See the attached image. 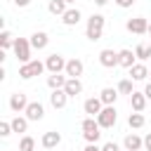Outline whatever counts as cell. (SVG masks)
Returning a JSON list of instances; mask_svg holds the SVG:
<instances>
[{
    "instance_id": "1",
    "label": "cell",
    "mask_w": 151,
    "mask_h": 151,
    "mask_svg": "<svg viewBox=\"0 0 151 151\" xmlns=\"http://www.w3.org/2000/svg\"><path fill=\"white\" fill-rule=\"evenodd\" d=\"M104 24H106V19L101 17V14H92L90 19H87V26H85V38L87 40H99L101 38V33H104Z\"/></svg>"
},
{
    "instance_id": "2",
    "label": "cell",
    "mask_w": 151,
    "mask_h": 151,
    "mask_svg": "<svg viewBox=\"0 0 151 151\" xmlns=\"http://www.w3.org/2000/svg\"><path fill=\"white\" fill-rule=\"evenodd\" d=\"M80 130H83V137H85V142L87 144H97V139L101 137V127H99V123H97V118H85L83 123H80Z\"/></svg>"
},
{
    "instance_id": "3",
    "label": "cell",
    "mask_w": 151,
    "mask_h": 151,
    "mask_svg": "<svg viewBox=\"0 0 151 151\" xmlns=\"http://www.w3.org/2000/svg\"><path fill=\"white\" fill-rule=\"evenodd\" d=\"M12 50H14V54H17V59H19L21 64L33 61V59H31V40H26V38H17Z\"/></svg>"
},
{
    "instance_id": "4",
    "label": "cell",
    "mask_w": 151,
    "mask_h": 151,
    "mask_svg": "<svg viewBox=\"0 0 151 151\" xmlns=\"http://www.w3.org/2000/svg\"><path fill=\"white\" fill-rule=\"evenodd\" d=\"M42 71H45V64H42V61H38V59H33V61H28V64H21V66H19V78L28 80V78H33V76H40Z\"/></svg>"
},
{
    "instance_id": "5",
    "label": "cell",
    "mask_w": 151,
    "mask_h": 151,
    "mask_svg": "<svg viewBox=\"0 0 151 151\" xmlns=\"http://www.w3.org/2000/svg\"><path fill=\"white\" fill-rule=\"evenodd\" d=\"M116 120H118V113H116V109H113V106H104V109H101V113L97 116V123H99V127H104V130L113 127V125H116Z\"/></svg>"
},
{
    "instance_id": "6",
    "label": "cell",
    "mask_w": 151,
    "mask_h": 151,
    "mask_svg": "<svg viewBox=\"0 0 151 151\" xmlns=\"http://www.w3.org/2000/svg\"><path fill=\"white\" fill-rule=\"evenodd\" d=\"M125 28L130 33H134V35H144V33H149V21L144 17H134V19H127Z\"/></svg>"
},
{
    "instance_id": "7",
    "label": "cell",
    "mask_w": 151,
    "mask_h": 151,
    "mask_svg": "<svg viewBox=\"0 0 151 151\" xmlns=\"http://www.w3.org/2000/svg\"><path fill=\"white\" fill-rule=\"evenodd\" d=\"M45 68H47L50 73H61V71H66V59L54 52V54H50V57L45 59Z\"/></svg>"
},
{
    "instance_id": "8",
    "label": "cell",
    "mask_w": 151,
    "mask_h": 151,
    "mask_svg": "<svg viewBox=\"0 0 151 151\" xmlns=\"http://www.w3.org/2000/svg\"><path fill=\"white\" fill-rule=\"evenodd\" d=\"M28 104H31V101H28V97H26L24 92H14V94L9 97V109H12L14 113H24Z\"/></svg>"
},
{
    "instance_id": "9",
    "label": "cell",
    "mask_w": 151,
    "mask_h": 151,
    "mask_svg": "<svg viewBox=\"0 0 151 151\" xmlns=\"http://www.w3.org/2000/svg\"><path fill=\"white\" fill-rule=\"evenodd\" d=\"M83 109H85V113H90V118H97V116L101 113L104 104H101V99H99V97H90V99H85Z\"/></svg>"
},
{
    "instance_id": "10",
    "label": "cell",
    "mask_w": 151,
    "mask_h": 151,
    "mask_svg": "<svg viewBox=\"0 0 151 151\" xmlns=\"http://www.w3.org/2000/svg\"><path fill=\"white\" fill-rule=\"evenodd\" d=\"M24 113H26L28 120H35V123H38V120H42V116H45V106H42L40 101H31Z\"/></svg>"
},
{
    "instance_id": "11",
    "label": "cell",
    "mask_w": 151,
    "mask_h": 151,
    "mask_svg": "<svg viewBox=\"0 0 151 151\" xmlns=\"http://www.w3.org/2000/svg\"><path fill=\"white\" fill-rule=\"evenodd\" d=\"M99 64H101L104 68L118 66V52H113V50H101V52H99Z\"/></svg>"
},
{
    "instance_id": "12",
    "label": "cell",
    "mask_w": 151,
    "mask_h": 151,
    "mask_svg": "<svg viewBox=\"0 0 151 151\" xmlns=\"http://www.w3.org/2000/svg\"><path fill=\"white\" fill-rule=\"evenodd\" d=\"M83 71H85V64H83L80 59H68V61H66V71H64V73H66L68 78H80Z\"/></svg>"
},
{
    "instance_id": "13",
    "label": "cell",
    "mask_w": 151,
    "mask_h": 151,
    "mask_svg": "<svg viewBox=\"0 0 151 151\" xmlns=\"http://www.w3.org/2000/svg\"><path fill=\"white\" fill-rule=\"evenodd\" d=\"M40 144H42L45 149H57V146L61 144V134H59L57 130H50V132H45V134H42Z\"/></svg>"
},
{
    "instance_id": "14",
    "label": "cell",
    "mask_w": 151,
    "mask_h": 151,
    "mask_svg": "<svg viewBox=\"0 0 151 151\" xmlns=\"http://www.w3.org/2000/svg\"><path fill=\"white\" fill-rule=\"evenodd\" d=\"M47 42H50V35H47L45 31H35V33L31 35V47H33V50H45Z\"/></svg>"
},
{
    "instance_id": "15",
    "label": "cell",
    "mask_w": 151,
    "mask_h": 151,
    "mask_svg": "<svg viewBox=\"0 0 151 151\" xmlns=\"http://www.w3.org/2000/svg\"><path fill=\"white\" fill-rule=\"evenodd\" d=\"M134 59H137V57H134L132 50H120V52H118V66H123V68H127V71L134 66Z\"/></svg>"
},
{
    "instance_id": "16",
    "label": "cell",
    "mask_w": 151,
    "mask_h": 151,
    "mask_svg": "<svg viewBox=\"0 0 151 151\" xmlns=\"http://www.w3.org/2000/svg\"><path fill=\"white\" fill-rule=\"evenodd\" d=\"M50 104H52L54 109H64V106L68 104V94H66L64 90H52V94H50Z\"/></svg>"
},
{
    "instance_id": "17",
    "label": "cell",
    "mask_w": 151,
    "mask_h": 151,
    "mask_svg": "<svg viewBox=\"0 0 151 151\" xmlns=\"http://www.w3.org/2000/svg\"><path fill=\"white\" fill-rule=\"evenodd\" d=\"M66 80H68V76H61V73H50V76H47V87H50V90H64Z\"/></svg>"
},
{
    "instance_id": "18",
    "label": "cell",
    "mask_w": 151,
    "mask_h": 151,
    "mask_svg": "<svg viewBox=\"0 0 151 151\" xmlns=\"http://www.w3.org/2000/svg\"><path fill=\"white\" fill-rule=\"evenodd\" d=\"M64 92H66L68 97H78V94L83 92V83H80V78H68L66 85H64Z\"/></svg>"
},
{
    "instance_id": "19",
    "label": "cell",
    "mask_w": 151,
    "mask_h": 151,
    "mask_svg": "<svg viewBox=\"0 0 151 151\" xmlns=\"http://www.w3.org/2000/svg\"><path fill=\"white\" fill-rule=\"evenodd\" d=\"M123 144H125V151H139V149L144 146V139L132 132V134H127V137L123 139Z\"/></svg>"
},
{
    "instance_id": "20",
    "label": "cell",
    "mask_w": 151,
    "mask_h": 151,
    "mask_svg": "<svg viewBox=\"0 0 151 151\" xmlns=\"http://www.w3.org/2000/svg\"><path fill=\"white\" fill-rule=\"evenodd\" d=\"M99 99H101L104 106H113L116 99H118V90H113V87H104V90L99 92Z\"/></svg>"
},
{
    "instance_id": "21",
    "label": "cell",
    "mask_w": 151,
    "mask_h": 151,
    "mask_svg": "<svg viewBox=\"0 0 151 151\" xmlns=\"http://www.w3.org/2000/svg\"><path fill=\"white\" fill-rule=\"evenodd\" d=\"M130 106H132L137 113H142L144 106H146V94H144V92H132V94H130Z\"/></svg>"
},
{
    "instance_id": "22",
    "label": "cell",
    "mask_w": 151,
    "mask_h": 151,
    "mask_svg": "<svg viewBox=\"0 0 151 151\" xmlns=\"http://www.w3.org/2000/svg\"><path fill=\"white\" fill-rule=\"evenodd\" d=\"M80 17H83V14H80V9H78V7H68V9H66V14L61 17V21H64L66 26H76V24L80 21Z\"/></svg>"
},
{
    "instance_id": "23",
    "label": "cell",
    "mask_w": 151,
    "mask_h": 151,
    "mask_svg": "<svg viewBox=\"0 0 151 151\" xmlns=\"http://www.w3.org/2000/svg\"><path fill=\"white\" fill-rule=\"evenodd\" d=\"M66 5H68L66 0H50V5H47V9H50L52 14H57V17H64V14H66V9H68Z\"/></svg>"
},
{
    "instance_id": "24",
    "label": "cell",
    "mask_w": 151,
    "mask_h": 151,
    "mask_svg": "<svg viewBox=\"0 0 151 151\" xmlns=\"http://www.w3.org/2000/svg\"><path fill=\"white\" fill-rule=\"evenodd\" d=\"M130 78H132V80H144V78H149V68H146L144 64H134V66L130 68Z\"/></svg>"
},
{
    "instance_id": "25",
    "label": "cell",
    "mask_w": 151,
    "mask_h": 151,
    "mask_svg": "<svg viewBox=\"0 0 151 151\" xmlns=\"http://www.w3.org/2000/svg\"><path fill=\"white\" fill-rule=\"evenodd\" d=\"M14 40H17V38H14L9 31H2V33H0V47H2V52H7L9 47H14Z\"/></svg>"
},
{
    "instance_id": "26",
    "label": "cell",
    "mask_w": 151,
    "mask_h": 151,
    "mask_svg": "<svg viewBox=\"0 0 151 151\" xmlns=\"http://www.w3.org/2000/svg\"><path fill=\"white\" fill-rule=\"evenodd\" d=\"M9 123H12V130H14V132H21V134H24V132L28 130V118H21V116H17V118H12Z\"/></svg>"
},
{
    "instance_id": "27",
    "label": "cell",
    "mask_w": 151,
    "mask_h": 151,
    "mask_svg": "<svg viewBox=\"0 0 151 151\" xmlns=\"http://www.w3.org/2000/svg\"><path fill=\"white\" fill-rule=\"evenodd\" d=\"M144 123H146V118H144L142 113H137V111L127 116V125H130V127H134V130H137V127H144Z\"/></svg>"
},
{
    "instance_id": "28",
    "label": "cell",
    "mask_w": 151,
    "mask_h": 151,
    "mask_svg": "<svg viewBox=\"0 0 151 151\" xmlns=\"http://www.w3.org/2000/svg\"><path fill=\"white\" fill-rule=\"evenodd\" d=\"M33 149H35V139L31 134H24L19 139V151H33Z\"/></svg>"
},
{
    "instance_id": "29",
    "label": "cell",
    "mask_w": 151,
    "mask_h": 151,
    "mask_svg": "<svg viewBox=\"0 0 151 151\" xmlns=\"http://www.w3.org/2000/svg\"><path fill=\"white\" fill-rule=\"evenodd\" d=\"M134 57L142 59V61L149 59V57H151V47H149V45H137V47H134Z\"/></svg>"
},
{
    "instance_id": "30",
    "label": "cell",
    "mask_w": 151,
    "mask_h": 151,
    "mask_svg": "<svg viewBox=\"0 0 151 151\" xmlns=\"http://www.w3.org/2000/svg\"><path fill=\"white\" fill-rule=\"evenodd\" d=\"M116 90H118L120 94H132V92H134V90H132V80H127V78H123Z\"/></svg>"
},
{
    "instance_id": "31",
    "label": "cell",
    "mask_w": 151,
    "mask_h": 151,
    "mask_svg": "<svg viewBox=\"0 0 151 151\" xmlns=\"http://www.w3.org/2000/svg\"><path fill=\"white\" fill-rule=\"evenodd\" d=\"M14 130H12V123H7V120H2L0 123V137H9Z\"/></svg>"
},
{
    "instance_id": "32",
    "label": "cell",
    "mask_w": 151,
    "mask_h": 151,
    "mask_svg": "<svg viewBox=\"0 0 151 151\" xmlns=\"http://www.w3.org/2000/svg\"><path fill=\"white\" fill-rule=\"evenodd\" d=\"M101 151H120V149H118V144H116V142H106V144L101 146Z\"/></svg>"
},
{
    "instance_id": "33",
    "label": "cell",
    "mask_w": 151,
    "mask_h": 151,
    "mask_svg": "<svg viewBox=\"0 0 151 151\" xmlns=\"http://www.w3.org/2000/svg\"><path fill=\"white\" fill-rule=\"evenodd\" d=\"M116 5H118V7H123V9H127V7H132V5H134V0H116Z\"/></svg>"
},
{
    "instance_id": "34",
    "label": "cell",
    "mask_w": 151,
    "mask_h": 151,
    "mask_svg": "<svg viewBox=\"0 0 151 151\" xmlns=\"http://www.w3.org/2000/svg\"><path fill=\"white\" fill-rule=\"evenodd\" d=\"M144 149H146V151H151V132L144 137Z\"/></svg>"
},
{
    "instance_id": "35",
    "label": "cell",
    "mask_w": 151,
    "mask_h": 151,
    "mask_svg": "<svg viewBox=\"0 0 151 151\" xmlns=\"http://www.w3.org/2000/svg\"><path fill=\"white\" fill-rule=\"evenodd\" d=\"M14 5H17V7H28L31 0H14Z\"/></svg>"
},
{
    "instance_id": "36",
    "label": "cell",
    "mask_w": 151,
    "mask_h": 151,
    "mask_svg": "<svg viewBox=\"0 0 151 151\" xmlns=\"http://www.w3.org/2000/svg\"><path fill=\"white\" fill-rule=\"evenodd\" d=\"M85 151H101V149H99L97 144H87V146H85Z\"/></svg>"
},
{
    "instance_id": "37",
    "label": "cell",
    "mask_w": 151,
    "mask_h": 151,
    "mask_svg": "<svg viewBox=\"0 0 151 151\" xmlns=\"http://www.w3.org/2000/svg\"><path fill=\"white\" fill-rule=\"evenodd\" d=\"M144 94H146V99H151V83L146 85V90H144Z\"/></svg>"
},
{
    "instance_id": "38",
    "label": "cell",
    "mask_w": 151,
    "mask_h": 151,
    "mask_svg": "<svg viewBox=\"0 0 151 151\" xmlns=\"http://www.w3.org/2000/svg\"><path fill=\"white\" fill-rule=\"evenodd\" d=\"M106 2H109V0H94V5H97V7H104Z\"/></svg>"
},
{
    "instance_id": "39",
    "label": "cell",
    "mask_w": 151,
    "mask_h": 151,
    "mask_svg": "<svg viewBox=\"0 0 151 151\" xmlns=\"http://www.w3.org/2000/svg\"><path fill=\"white\" fill-rule=\"evenodd\" d=\"M149 33H151V24H149Z\"/></svg>"
},
{
    "instance_id": "40",
    "label": "cell",
    "mask_w": 151,
    "mask_h": 151,
    "mask_svg": "<svg viewBox=\"0 0 151 151\" xmlns=\"http://www.w3.org/2000/svg\"><path fill=\"white\" fill-rule=\"evenodd\" d=\"M66 2H76V0H66Z\"/></svg>"
},
{
    "instance_id": "41",
    "label": "cell",
    "mask_w": 151,
    "mask_h": 151,
    "mask_svg": "<svg viewBox=\"0 0 151 151\" xmlns=\"http://www.w3.org/2000/svg\"><path fill=\"white\" fill-rule=\"evenodd\" d=\"M149 76H151V71H149Z\"/></svg>"
}]
</instances>
